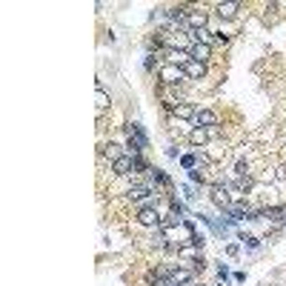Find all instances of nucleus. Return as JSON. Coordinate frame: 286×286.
<instances>
[{
  "label": "nucleus",
  "instance_id": "13",
  "mask_svg": "<svg viewBox=\"0 0 286 286\" xmlns=\"http://www.w3.org/2000/svg\"><path fill=\"white\" fill-rule=\"evenodd\" d=\"M206 140H209V129H203V126H194L192 132H189V143L192 146H203Z\"/></svg>",
  "mask_w": 286,
  "mask_h": 286
},
{
  "label": "nucleus",
  "instance_id": "4",
  "mask_svg": "<svg viewBox=\"0 0 286 286\" xmlns=\"http://www.w3.org/2000/svg\"><path fill=\"white\" fill-rule=\"evenodd\" d=\"M137 223L140 226H160V215H158V209L155 206H143L140 212H137Z\"/></svg>",
  "mask_w": 286,
  "mask_h": 286
},
{
  "label": "nucleus",
  "instance_id": "1",
  "mask_svg": "<svg viewBox=\"0 0 286 286\" xmlns=\"http://www.w3.org/2000/svg\"><path fill=\"white\" fill-rule=\"evenodd\" d=\"M158 78H160V83L178 86L181 80H186V72H183V66H175V63H163V66L158 69Z\"/></svg>",
  "mask_w": 286,
  "mask_h": 286
},
{
  "label": "nucleus",
  "instance_id": "18",
  "mask_svg": "<svg viewBox=\"0 0 286 286\" xmlns=\"http://www.w3.org/2000/svg\"><path fill=\"white\" fill-rule=\"evenodd\" d=\"M197 249H200V246H181V249H178V255H181V258H192V263H194L197 258H200V255H197Z\"/></svg>",
  "mask_w": 286,
  "mask_h": 286
},
{
  "label": "nucleus",
  "instance_id": "8",
  "mask_svg": "<svg viewBox=\"0 0 286 286\" xmlns=\"http://www.w3.org/2000/svg\"><path fill=\"white\" fill-rule=\"evenodd\" d=\"M112 169H114V175H129V172L135 169V158H132V155H123V158H117L112 163Z\"/></svg>",
  "mask_w": 286,
  "mask_h": 286
},
{
  "label": "nucleus",
  "instance_id": "12",
  "mask_svg": "<svg viewBox=\"0 0 286 286\" xmlns=\"http://www.w3.org/2000/svg\"><path fill=\"white\" fill-rule=\"evenodd\" d=\"M194 120H197V126H203V129H209V126H217V114L212 112V109H200Z\"/></svg>",
  "mask_w": 286,
  "mask_h": 286
},
{
  "label": "nucleus",
  "instance_id": "19",
  "mask_svg": "<svg viewBox=\"0 0 286 286\" xmlns=\"http://www.w3.org/2000/svg\"><path fill=\"white\" fill-rule=\"evenodd\" d=\"M149 175H152V178H155V181H158L160 186H172L169 175H163V172H160V169H152V172H149Z\"/></svg>",
  "mask_w": 286,
  "mask_h": 286
},
{
  "label": "nucleus",
  "instance_id": "2",
  "mask_svg": "<svg viewBox=\"0 0 286 286\" xmlns=\"http://www.w3.org/2000/svg\"><path fill=\"white\" fill-rule=\"evenodd\" d=\"M209 194H212V203H215L217 209H223V212H226L229 206H232V197H229L226 183H215V186L209 189Z\"/></svg>",
  "mask_w": 286,
  "mask_h": 286
},
{
  "label": "nucleus",
  "instance_id": "3",
  "mask_svg": "<svg viewBox=\"0 0 286 286\" xmlns=\"http://www.w3.org/2000/svg\"><path fill=\"white\" fill-rule=\"evenodd\" d=\"M192 278H194V269H183V266H169V284L175 286H186V284H192Z\"/></svg>",
  "mask_w": 286,
  "mask_h": 286
},
{
  "label": "nucleus",
  "instance_id": "21",
  "mask_svg": "<svg viewBox=\"0 0 286 286\" xmlns=\"http://www.w3.org/2000/svg\"><path fill=\"white\" fill-rule=\"evenodd\" d=\"M189 181H192V183H203V175H200L197 169H189Z\"/></svg>",
  "mask_w": 286,
  "mask_h": 286
},
{
  "label": "nucleus",
  "instance_id": "10",
  "mask_svg": "<svg viewBox=\"0 0 286 286\" xmlns=\"http://www.w3.org/2000/svg\"><path fill=\"white\" fill-rule=\"evenodd\" d=\"M166 57H169V63H175V66H186L192 60L186 49H166Z\"/></svg>",
  "mask_w": 286,
  "mask_h": 286
},
{
  "label": "nucleus",
  "instance_id": "9",
  "mask_svg": "<svg viewBox=\"0 0 286 286\" xmlns=\"http://www.w3.org/2000/svg\"><path fill=\"white\" fill-rule=\"evenodd\" d=\"M183 72H186V78L189 80H200L206 75V63H197V60H189L186 66H183Z\"/></svg>",
  "mask_w": 286,
  "mask_h": 286
},
{
  "label": "nucleus",
  "instance_id": "6",
  "mask_svg": "<svg viewBox=\"0 0 286 286\" xmlns=\"http://www.w3.org/2000/svg\"><path fill=\"white\" fill-rule=\"evenodd\" d=\"M172 114H175V117H181V120H194V117H197V109H194L192 103H175Z\"/></svg>",
  "mask_w": 286,
  "mask_h": 286
},
{
  "label": "nucleus",
  "instance_id": "14",
  "mask_svg": "<svg viewBox=\"0 0 286 286\" xmlns=\"http://www.w3.org/2000/svg\"><path fill=\"white\" fill-rule=\"evenodd\" d=\"M186 37H192L194 43L212 46V32H206V29H189V34H186Z\"/></svg>",
  "mask_w": 286,
  "mask_h": 286
},
{
  "label": "nucleus",
  "instance_id": "11",
  "mask_svg": "<svg viewBox=\"0 0 286 286\" xmlns=\"http://www.w3.org/2000/svg\"><path fill=\"white\" fill-rule=\"evenodd\" d=\"M215 11L220 14V17H223V20H232V17H235V14L240 11V3H217Z\"/></svg>",
  "mask_w": 286,
  "mask_h": 286
},
{
  "label": "nucleus",
  "instance_id": "15",
  "mask_svg": "<svg viewBox=\"0 0 286 286\" xmlns=\"http://www.w3.org/2000/svg\"><path fill=\"white\" fill-rule=\"evenodd\" d=\"M149 194H152V189H149V186H132V189H129V192H126V197H129V200H146Z\"/></svg>",
  "mask_w": 286,
  "mask_h": 286
},
{
  "label": "nucleus",
  "instance_id": "16",
  "mask_svg": "<svg viewBox=\"0 0 286 286\" xmlns=\"http://www.w3.org/2000/svg\"><path fill=\"white\" fill-rule=\"evenodd\" d=\"M103 155L114 163L117 158H123V146H117V143H106V146H103Z\"/></svg>",
  "mask_w": 286,
  "mask_h": 286
},
{
  "label": "nucleus",
  "instance_id": "17",
  "mask_svg": "<svg viewBox=\"0 0 286 286\" xmlns=\"http://www.w3.org/2000/svg\"><path fill=\"white\" fill-rule=\"evenodd\" d=\"M95 106H97V112H103L106 106H109V95L103 92V86L97 83V95H95Z\"/></svg>",
  "mask_w": 286,
  "mask_h": 286
},
{
  "label": "nucleus",
  "instance_id": "20",
  "mask_svg": "<svg viewBox=\"0 0 286 286\" xmlns=\"http://www.w3.org/2000/svg\"><path fill=\"white\" fill-rule=\"evenodd\" d=\"M181 163L186 166V169H194V163H197V155H183Z\"/></svg>",
  "mask_w": 286,
  "mask_h": 286
},
{
  "label": "nucleus",
  "instance_id": "22",
  "mask_svg": "<svg viewBox=\"0 0 286 286\" xmlns=\"http://www.w3.org/2000/svg\"><path fill=\"white\" fill-rule=\"evenodd\" d=\"M135 172H146V163H143V158H135Z\"/></svg>",
  "mask_w": 286,
  "mask_h": 286
},
{
  "label": "nucleus",
  "instance_id": "5",
  "mask_svg": "<svg viewBox=\"0 0 286 286\" xmlns=\"http://www.w3.org/2000/svg\"><path fill=\"white\" fill-rule=\"evenodd\" d=\"M189 57H192V60H197V63H206V60L212 57V46L192 43V46H189Z\"/></svg>",
  "mask_w": 286,
  "mask_h": 286
},
{
  "label": "nucleus",
  "instance_id": "7",
  "mask_svg": "<svg viewBox=\"0 0 286 286\" xmlns=\"http://www.w3.org/2000/svg\"><path fill=\"white\" fill-rule=\"evenodd\" d=\"M206 20H209L206 11H186V26L189 29H206Z\"/></svg>",
  "mask_w": 286,
  "mask_h": 286
}]
</instances>
